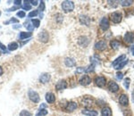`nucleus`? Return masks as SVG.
Instances as JSON below:
<instances>
[{
    "instance_id": "nucleus-1",
    "label": "nucleus",
    "mask_w": 134,
    "mask_h": 116,
    "mask_svg": "<svg viewBox=\"0 0 134 116\" xmlns=\"http://www.w3.org/2000/svg\"><path fill=\"white\" fill-rule=\"evenodd\" d=\"M62 9L64 13L72 12L74 9V3L72 1H64L62 3Z\"/></svg>"
},
{
    "instance_id": "nucleus-2",
    "label": "nucleus",
    "mask_w": 134,
    "mask_h": 116,
    "mask_svg": "<svg viewBox=\"0 0 134 116\" xmlns=\"http://www.w3.org/2000/svg\"><path fill=\"white\" fill-rule=\"evenodd\" d=\"M77 43L81 48H87L88 44H90V38L86 37V36H81V37L78 38Z\"/></svg>"
},
{
    "instance_id": "nucleus-3",
    "label": "nucleus",
    "mask_w": 134,
    "mask_h": 116,
    "mask_svg": "<svg viewBox=\"0 0 134 116\" xmlns=\"http://www.w3.org/2000/svg\"><path fill=\"white\" fill-rule=\"evenodd\" d=\"M28 96H29V98L31 102L35 103V104L40 103V96H38V94L37 93L36 91H34V90H32V89H30L29 93H28Z\"/></svg>"
},
{
    "instance_id": "nucleus-4",
    "label": "nucleus",
    "mask_w": 134,
    "mask_h": 116,
    "mask_svg": "<svg viewBox=\"0 0 134 116\" xmlns=\"http://www.w3.org/2000/svg\"><path fill=\"white\" fill-rule=\"evenodd\" d=\"M38 39L42 43H47L49 39V34L46 31H42L38 34Z\"/></svg>"
},
{
    "instance_id": "nucleus-5",
    "label": "nucleus",
    "mask_w": 134,
    "mask_h": 116,
    "mask_svg": "<svg viewBox=\"0 0 134 116\" xmlns=\"http://www.w3.org/2000/svg\"><path fill=\"white\" fill-rule=\"evenodd\" d=\"M122 20V14L120 12H114L111 14V21L114 23H120Z\"/></svg>"
},
{
    "instance_id": "nucleus-6",
    "label": "nucleus",
    "mask_w": 134,
    "mask_h": 116,
    "mask_svg": "<svg viewBox=\"0 0 134 116\" xmlns=\"http://www.w3.org/2000/svg\"><path fill=\"white\" fill-rule=\"evenodd\" d=\"M95 84L99 88H104L107 84V79L103 76H97L95 79Z\"/></svg>"
},
{
    "instance_id": "nucleus-7",
    "label": "nucleus",
    "mask_w": 134,
    "mask_h": 116,
    "mask_svg": "<svg viewBox=\"0 0 134 116\" xmlns=\"http://www.w3.org/2000/svg\"><path fill=\"white\" fill-rule=\"evenodd\" d=\"M124 40L127 44H131L134 42V32L132 31H128L124 34Z\"/></svg>"
},
{
    "instance_id": "nucleus-8",
    "label": "nucleus",
    "mask_w": 134,
    "mask_h": 116,
    "mask_svg": "<svg viewBox=\"0 0 134 116\" xmlns=\"http://www.w3.org/2000/svg\"><path fill=\"white\" fill-rule=\"evenodd\" d=\"M79 82L81 86H88L91 83V78H90L88 75H83V76H81V78L80 79Z\"/></svg>"
},
{
    "instance_id": "nucleus-9",
    "label": "nucleus",
    "mask_w": 134,
    "mask_h": 116,
    "mask_svg": "<svg viewBox=\"0 0 134 116\" xmlns=\"http://www.w3.org/2000/svg\"><path fill=\"white\" fill-rule=\"evenodd\" d=\"M99 25H100V28L103 30V31H107V30L109 29L110 27V24H109V20L107 18V17H103L102 20L100 21V23H99Z\"/></svg>"
},
{
    "instance_id": "nucleus-10",
    "label": "nucleus",
    "mask_w": 134,
    "mask_h": 116,
    "mask_svg": "<svg viewBox=\"0 0 134 116\" xmlns=\"http://www.w3.org/2000/svg\"><path fill=\"white\" fill-rule=\"evenodd\" d=\"M95 48L98 51H104L107 48V42L105 40H99L95 44Z\"/></svg>"
},
{
    "instance_id": "nucleus-11",
    "label": "nucleus",
    "mask_w": 134,
    "mask_h": 116,
    "mask_svg": "<svg viewBox=\"0 0 134 116\" xmlns=\"http://www.w3.org/2000/svg\"><path fill=\"white\" fill-rule=\"evenodd\" d=\"M108 89L112 93H116V92H118V90L120 89V88H119V85L115 81L112 80L108 83Z\"/></svg>"
},
{
    "instance_id": "nucleus-12",
    "label": "nucleus",
    "mask_w": 134,
    "mask_h": 116,
    "mask_svg": "<svg viewBox=\"0 0 134 116\" xmlns=\"http://www.w3.org/2000/svg\"><path fill=\"white\" fill-rule=\"evenodd\" d=\"M119 104L122 106H127L129 105V97L126 94H122L119 97Z\"/></svg>"
},
{
    "instance_id": "nucleus-13",
    "label": "nucleus",
    "mask_w": 134,
    "mask_h": 116,
    "mask_svg": "<svg viewBox=\"0 0 134 116\" xmlns=\"http://www.w3.org/2000/svg\"><path fill=\"white\" fill-rule=\"evenodd\" d=\"M94 103V99L93 97H90V96H85L83 97V100H82V105L86 107H88V106H91Z\"/></svg>"
},
{
    "instance_id": "nucleus-14",
    "label": "nucleus",
    "mask_w": 134,
    "mask_h": 116,
    "mask_svg": "<svg viewBox=\"0 0 134 116\" xmlns=\"http://www.w3.org/2000/svg\"><path fill=\"white\" fill-rule=\"evenodd\" d=\"M101 116H113V113L109 106H104L101 110Z\"/></svg>"
},
{
    "instance_id": "nucleus-15",
    "label": "nucleus",
    "mask_w": 134,
    "mask_h": 116,
    "mask_svg": "<svg viewBox=\"0 0 134 116\" xmlns=\"http://www.w3.org/2000/svg\"><path fill=\"white\" fill-rule=\"evenodd\" d=\"M80 22L83 25L88 26L90 24V18L87 15H81L80 16Z\"/></svg>"
},
{
    "instance_id": "nucleus-16",
    "label": "nucleus",
    "mask_w": 134,
    "mask_h": 116,
    "mask_svg": "<svg viewBox=\"0 0 134 116\" xmlns=\"http://www.w3.org/2000/svg\"><path fill=\"white\" fill-rule=\"evenodd\" d=\"M77 107H78L77 103H75V102H69V103H67V106H65V109L68 112H72V111L76 110Z\"/></svg>"
},
{
    "instance_id": "nucleus-17",
    "label": "nucleus",
    "mask_w": 134,
    "mask_h": 116,
    "mask_svg": "<svg viewBox=\"0 0 134 116\" xmlns=\"http://www.w3.org/2000/svg\"><path fill=\"white\" fill-rule=\"evenodd\" d=\"M67 88V83L65 80H59L55 84V89L57 90H63Z\"/></svg>"
},
{
    "instance_id": "nucleus-18",
    "label": "nucleus",
    "mask_w": 134,
    "mask_h": 116,
    "mask_svg": "<svg viewBox=\"0 0 134 116\" xmlns=\"http://www.w3.org/2000/svg\"><path fill=\"white\" fill-rule=\"evenodd\" d=\"M50 80V74L48 73H43L40 76V81L43 84L45 83H47L48 81Z\"/></svg>"
},
{
    "instance_id": "nucleus-19",
    "label": "nucleus",
    "mask_w": 134,
    "mask_h": 116,
    "mask_svg": "<svg viewBox=\"0 0 134 116\" xmlns=\"http://www.w3.org/2000/svg\"><path fill=\"white\" fill-rule=\"evenodd\" d=\"M81 113L84 115H87V116H98V112L95 110H91V109H85V110H82Z\"/></svg>"
},
{
    "instance_id": "nucleus-20",
    "label": "nucleus",
    "mask_w": 134,
    "mask_h": 116,
    "mask_svg": "<svg viewBox=\"0 0 134 116\" xmlns=\"http://www.w3.org/2000/svg\"><path fill=\"white\" fill-rule=\"evenodd\" d=\"M45 97H46V100H47V102L48 103V104H53V103L55 101V95H54L53 93H51V92L47 93Z\"/></svg>"
},
{
    "instance_id": "nucleus-21",
    "label": "nucleus",
    "mask_w": 134,
    "mask_h": 116,
    "mask_svg": "<svg viewBox=\"0 0 134 116\" xmlns=\"http://www.w3.org/2000/svg\"><path fill=\"white\" fill-rule=\"evenodd\" d=\"M64 64L67 66V67H74L76 65V62H75L74 59L72 58H65L64 60Z\"/></svg>"
},
{
    "instance_id": "nucleus-22",
    "label": "nucleus",
    "mask_w": 134,
    "mask_h": 116,
    "mask_svg": "<svg viewBox=\"0 0 134 116\" xmlns=\"http://www.w3.org/2000/svg\"><path fill=\"white\" fill-rule=\"evenodd\" d=\"M125 59H126V55H120V56H119L118 58H116L115 61L113 62V66H117L119 63H121L122 61H124Z\"/></svg>"
},
{
    "instance_id": "nucleus-23",
    "label": "nucleus",
    "mask_w": 134,
    "mask_h": 116,
    "mask_svg": "<svg viewBox=\"0 0 134 116\" xmlns=\"http://www.w3.org/2000/svg\"><path fill=\"white\" fill-rule=\"evenodd\" d=\"M110 46H111V48L113 49H114V50H117V49L120 48L121 43L119 42L118 40L114 39V40H112V41L110 42Z\"/></svg>"
},
{
    "instance_id": "nucleus-24",
    "label": "nucleus",
    "mask_w": 134,
    "mask_h": 116,
    "mask_svg": "<svg viewBox=\"0 0 134 116\" xmlns=\"http://www.w3.org/2000/svg\"><path fill=\"white\" fill-rule=\"evenodd\" d=\"M31 32H24V31H21L20 32V35H19V38H20V39L21 40H23V39H25V38H30V37H31Z\"/></svg>"
},
{
    "instance_id": "nucleus-25",
    "label": "nucleus",
    "mask_w": 134,
    "mask_h": 116,
    "mask_svg": "<svg viewBox=\"0 0 134 116\" xmlns=\"http://www.w3.org/2000/svg\"><path fill=\"white\" fill-rule=\"evenodd\" d=\"M24 27L26 28V29L28 30L29 31H32L34 30V27L33 26V24H32V22H31L30 21H25L24 22Z\"/></svg>"
},
{
    "instance_id": "nucleus-26",
    "label": "nucleus",
    "mask_w": 134,
    "mask_h": 116,
    "mask_svg": "<svg viewBox=\"0 0 134 116\" xmlns=\"http://www.w3.org/2000/svg\"><path fill=\"white\" fill-rule=\"evenodd\" d=\"M132 3H133V0H122L120 2L121 5L124 6V7H128V6L131 5Z\"/></svg>"
},
{
    "instance_id": "nucleus-27",
    "label": "nucleus",
    "mask_w": 134,
    "mask_h": 116,
    "mask_svg": "<svg viewBox=\"0 0 134 116\" xmlns=\"http://www.w3.org/2000/svg\"><path fill=\"white\" fill-rule=\"evenodd\" d=\"M17 48H18V44H17L16 42H12L8 45V49H9L10 51H14V50H16Z\"/></svg>"
},
{
    "instance_id": "nucleus-28",
    "label": "nucleus",
    "mask_w": 134,
    "mask_h": 116,
    "mask_svg": "<svg viewBox=\"0 0 134 116\" xmlns=\"http://www.w3.org/2000/svg\"><path fill=\"white\" fill-rule=\"evenodd\" d=\"M128 63H129V60H128V59H125L124 61H122L121 63H119L118 65L115 67V69H116V70H121V69H122V68H124V66L126 65V64Z\"/></svg>"
},
{
    "instance_id": "nucleus-29",
    "label": "nucleus",
    "mask_w": 134,
    "mask_h": 116,
    "mask_svg": "<svg viewBox=\"0 0 134 116\" xmlns=\"http://www.w3.org/2000/svg\"><path fill=\"white\" fill-rule=\"evenodd\" d=\"M47 113H48V112H47V110H46V109H42V108H40V110L37 113V114L36 116H45V115H47Z\"/></svg>"
},
{
    "instance_id": "nucleus-30",
    "label": "nucleus",
    "mask_w": 134,
    "mask_h": 116,
    "mask_svg": "<svg viewBox=\"0 0 134 116\" xmlns=\"http://www.w3.org/2000/svg\"><path fill=\"white\" fill-rule=\"evenodd\" d=\"M30 2L31 1H25L24 3H23V8L24 10H31V5L30 4Z\"/></svg>"
},
{
    "instance_id": "nucleus-31",
    "label": "nucleus",
    "mask_w": 134,
    "mask_h": 116,
    "mask_svg": "<svg viewBox=\"0 0 134 116\" xmlns=\"http://www.w3.org/2000/svg\"><path fill=\"white\" fill-rule=\"evenodd\" d=\"M130 84H131V79L130 78H125L124 80V86L126 89H128L130 88Z\"/></svg>"
},
{
    "instance_id": "nucleus-32",
    "label": "nucleus",
    "mask_w": 134,
    "mask_h": 116,
    "mask_svg": "<svg viewBox=\"0 0 134 116\" xmlns=\"http://www.w3.org/2000/svg\"><path fill=\"white\" fill-rule=\"evenodd\" d=\"M55 20H57V21L58 23H61L63 20H64V16L62 15L61 14H55Z\"/></svg>"
},
{
    "instance_id": "nucleus-33",
    "label": "nucleus",
    "mask_w": 134,
    "mask_h": 116,
    "mask_svg": "<svg viewBox=\"0 0 134 116\" xmlns=\"http://www.w3.org/2000/svg\"><path fill=\"white\" fill-rule=\"evenodd\" d=\"M31 22H32V24H33V26L35 28L40 27V20H38V19H33V20H31Z\"/></svg>"
},
{
    "instance_id": "nucleus-34",
    "label": "nucleus",
    "mask_w": 134,
    "mask_h": 116,
    "mask_svg": "<svg viewBox=\"0 0 134 116\" xmlns=\"http://www.w3.org/2000/svg\"><path fill=\"white\" fill-rule=\"evenodd\" d=\"M38 15V10H34V11H31L29 14H28V17L29 18H32V17H36Z\"/></svg>"
},
{
    "instance_id": "nucleus-35",
    "label": "nucleus",
    "mask_w": 134,
    "mask_h": 116,
    "mask_svg": "<svg viewBox=\"0 0 134 116\" xmlns=\"http://www.w3.org/2000/svg\"><path fill=\"white\" fill-rule=\"evenodd\" d=\"M20 116H32L31 113L27 110H23L20 113Z\"/></svg>"
},
{
    "instance_id": "nucleus-36",
    "label": "nucleus",
    "mask_w": 134,
    "mask_h": 116,
    "mask_svg": "<svg viewBox=\"0 0 134 116\" xmlns=\"http://www.w3.org/2000/svg\"><path fill=\"white\" fill-rule=\"evenodd\" d=\"M17 16L20 17V18H24L25 17V13L23 11H20V12L17 13Z\"/></svg>"
},
{
    "instance_id": "nucleus-37",
    "label": "nucleus",
    "mask_w": 134,
    "mask_h": 116,
    "mask_svg": "<svg viewBox=\"0 0 134 116\" xmlns=\"http://www.w3.org/2000/svg\"><path fill=\"white\" fill-rule=\"evenodd\" d=\"M45 9V2L44 1H41L40 2V11H41V12H43Z\"/></svg>"
},
{
    "instance_id": "nucleus-38",
    "label": "nucleus",
    "mask_w": 134,
    "mask_h": 116,
    "mask_svg": "<svg viewBox=\"0 0 134 116\" xmlns=\"http://www.w3.org/2000/svg\"><path fill=\"white\" fill-rule=\"evenodd\" d=\"M116 78L118 79H122V78H124V73H122V72H117V73H116Z\"/></svg>"
},
{
    "instance_id": "nucleus-39",
    "label": "nucleus",
    "mask_w": 134,
    "mask_h": 116,
    "mask_svg": "<svg viewBox=\"0 0 134 116\" xmlns=\"http://www.w3.org/2000/svg\"><path fill=\"white\" fill-rule=\"evenodd\" d=\"M18 21H19L17 20V19H15V18H12V19L10 20V22H13V23H17Z\"/></svg>"
},
{
    "instance_id": "nucleus-40",
    "label": "nucleus",
    "mask_w": 134,
    "mask_h": 116,
    "mask_svg": "<svg viewBox=\"0 0 134 116\" xmlns=\"http://www.w3.org/2000/svg\"><path fill=\"white\" fill-rule=\"evenodd\" d=\"M0 48H2V49H3V50H4V51H5V52L6 53V48H5V46H4V45H3V44H2V43H1V42H0Z\"/></svg>"
},
{
    "instance_id": "nucleus-41",
    "label": "nucleus",
    "mask_w": 134,
    "mask_h": 116,
    "mask_svg": "<svg viewBox=\"0 0 134 116\" xmlns=\"http://www.w3.org/2000/svg\"><path fill=\"white\" fill-rule=\"evenodd\" d=\"M84 69L83 68H78L77 69V71H76V72H78V73H80V72H84Z\"/></svg>"
},
{
    "instance_id": "nucleus-42",
    "label": "nucleus",
    "mask_w": 134,
    "mask_h": 116,
    "mask_svg": "<svg viewBox=\"0 0 134 116\" xmlns=\"http://www.w3.org/2000/svg\"><path fill=\"white\" fill-rule=\"evenodd\" d=\"M31 5H38V1H37V0H35V1H31Z\"/></svg>"
},
{
    "instance_id": "nucleus-43",
    "label": "nucleus",
    "mask_w": 134,
    "mask_h": 116,
    "mask_svg": "<svg viewBox=\"0 0 134 116\" xmlns=\"http://www.w3.org/2000/svg\"><path fill=\"white\" fill-rule=\"evenodd\" d=\"M14 5H21V1H18V0H15V1H14Z\"/></svg>"
},
{
    "instance_id": "nucleus-44",
    "label": "nucleus",
    "mask_w": 134,
    "mask_h": 116,
    "mask_svg": "<svg viewBox=\"0 0 134 116\" xmlns=\"http://www.w3.org/2000/svg\"><path fill=\"white\" fill-rule=\"evenodd\" d=\"M131 55L134 56V45H132L131 46Z\"/></svg>"
},
{
    "instance_id": "nucleus-45",
    "label": "nucleus",
    "mask_w": 134,
    "mask_h": 116,
    "mask_svg": "<svg viewBox=\"0 0 134 116\" xmlns=\"http://www.w3.org/2000/svg\"><path fill=\"white\" fill-rule=\"evenodd\" d=\"M21 27V25H20V24H18V25H14V26H13V28H14V29H20Z\"/></svg>"
},
{
    "instance_id": "nucleus-46",
    "label": "nucleus",
    "mask_w": 134,
    "mask_h": 116,
    "mask_svg": "<svg viewBox=\"0 0 134 116\" xmlns=\"http://www.w3.org/2000/svg\"><path fill=\"white\" fill-rule=\"evenodd\" d=\"M131 98H132V102L134 104V89L132 90V93H131Z\"/></svg>"
},
{
    "instance_id": "nucleus-47",
    "label": "nucleus",
    "mask_w": 134,
    "mask_h": 116,
    "mask_svg": "<svg viewBox=\"0 0 134 116\" xmlns=\"http://www.w3.org/2000/svg\"><path fill=\"white\" fill-rule=\"evenodd\" d=\"M16 9H18V7H12L11 9H8L7 11H14V10H16Z\"/></svg>"
},
{
    "instance_id": "nucleus-48",
    "label": "nucleus",
    "mask_w": 134,
    "mask_h": 116,
    "mask_svg": "<svg viewBox=\"0 0 134 116\" xmlns=\"http://www.w3.org/2000/svg\"><path fill=\"white\" fill-rule=\"evenodd\" d=\"M2 74H3V69H2V67L0 66V76H1Z\"/></svg>"
},
{
    "instance_id": "nucleus-49",
    "label": "nucleus",
    "mask_w": 134,
    "mask_h": 116,
    "mask_svg": "<svg viewBox=\"0 0 134 116\" xmlns=\"http://www.w3.org/2000/svg\"><path fill=\"white\" fill-rule=\"evenodd\" d=\"M0 15H1V12H0Z\"/></svg>"
},
{
    "instance_id": "nucleus-50",
    "label": "nucleus",
    "mask_w": 134,
    "mask_h": 116,
    "mask_svg": "<svg viewBox=\"0 0 134 116\" xmlns=\"http://www.w3.org/2000/svg\"><path fill=\"white\" fill-rule=\"evenodd\" d=\"M0 55H1V52H0Z\"/></svg>"
},
{
    "instance_id": "nucleus-51",
    "label": "nucleus",
    "mask_w": 134,
    "mask_h": 116,
    "mask_svg": "<svg viewBox=\"0 0 134 116\" xmlns=\"http://www.w3.org/2000/svg\"><path fill=\"white\" fill-rule=\"evenodd\" d=\"M133 13H134V11H133Z\"/></svg>"
}]
</instances>
